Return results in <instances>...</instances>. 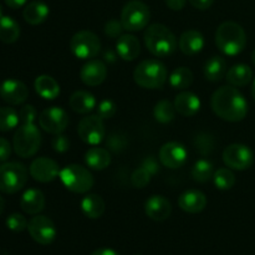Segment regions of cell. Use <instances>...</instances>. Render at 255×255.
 <instances>
[{
    "label": "cell",
    "mask_w": 255,
    "mask_h": 255,
    "mask_svg": "<svg viewBox=\"0 0 255 255\" xmlns=\"http://www.w3.org/2000/svg\"><path fill=\"white\" fill-rule=\"evenodd\" d=\"M211 106L219 119L228 122H239L248 114V102L236 86H222L214 91Z\"/></svg>",
    "instance_id": "6da1fadb"
},
{
    "label": "cell",
    "mask_w": 255,
    "mask_h": 255,
    "mask_svg": "<svg viewBox=\"0 0 255 255\" xmlns=\"http://www.w3.org/2000/svg\"><path fill=\"white\" fill-rule=\"evenodd\" d=\"M216 45L222 54L237 56L246 49V31L238 22H222L216 31Z\"/></svg>",
    "instance_id": "7a4b0ae2"
},
{
    "label": "cell",
    "mask_w": 255,
    "mask_h": 255,
    "mask_svg": "<svg viewBox=\"0 0 255 255\" xmlns=\"http://www.w3.org/2000/svg\"><path fill=\"white\" fill-rule=\"evenodd\" d=\"M143 39L147 50L156 57H168L177 50L176 36L163 24L149 25Z\"/></svg>",
    "instance_id": "3957f363"
},
{
    "label": "cell",
    "mask_w": 255,
    "mask_h": 255,
    "mask_svg": "<svg viewBox=\"0 0 255 255\" xmlns=\"http://www.w3.org/2000/svg\"><path fill=\"white\" fill-rule=\"evenodd\" d=\"M133 79L143 89H162L167 81V69L158 60H143L134 69Z\"/></svg>",
    "instance_id": "277c9868"
},
{
    "label": "cell",
    "mask_w": 255,
    "mask_h": 255,
    "mask_svg": "<svg viewBox=\"0 0 255 255\" xmlns=\"http://www.w3.org/2000/svg\"><path fill=\"white\" fill-rule=\"evenodd\" d=\"M41 146V133L34 124H21L12 138L14 152L21 158H30Z\"/></svg>",
    "instance_id": "5b68a950"
},
{
    "label": "cell",
    "mask_w": 255,
    "mask_h": 255,
    "mask_svg": "<svg viewBox=\"0 0 255 255\" xmlns=\"http://www.w3.org/2000/svg\"><path fill=\"white\" fill-rule=\"evenodd\" d=\"M29 178V171L20 162H4L0 164V192L14 194L21 191Z\"/></svg>",
    "instance_id": "8992f818"
},
{
    "label": "cell",
    "mask_w": 255,
    "mask_h": 255,
    "mask_svg": "<svg viewBox=\"0 0 255 255\" xmlns=\"http://www.w3.org/2000/svg\"><path fill=\"white\" fill-rule=\"evenodd\" d=\"M62 184L74 193H87L94 187V177L91 172L80 164H69L60 171Z\"/></svg>",
    "instance_id": "52a82bcc"
},
{
    "label": "cell",
    "mask_w": 255,
    "mask_h": 255,
    "mask_svg": "<svg viewBox=\"0 0 255 255\" xmlns=\"http://www.w3.org/2000/svg\"><path fill=\"white\" fill-rule=\"evenodd\" d=\"M151 12L148 6L141 0H131L124 6L121 22L127 31H139L148 25Z\"/></svg>",
    "instance_id": "ba28073f"
},
{
    "label": "cell",
    "mask_w": 255,
    "mask_h": 255,
    "mask_svg": "<svg viewBox=\"0 0 255 255\" xmlns=\"http://www.w3.org/2000/svg\"><path fill=\"white\" fill-rule=\"evenodd\" d=\"M70 50L79 59L91 60L99 55L101 50V41L95 32L82 30L71 37Z\"/></svg>",
    "instance_id": "9c48e42d"
},
{
    "label": "cell",
    "mask_w": 255,
    "mask_h": 255,
    "mask_svg": "<svg viewBox=\"0 0 255 255\" xmlns=\"http://www.w3.org/2000/svg\"><path fill=\"white\" fill-rule=\"evenodd\" d=\"M223 162L228 168L246 171L253 166L254 153L246 144L232 143L223 151Z\"/></svg>",
    "instance_id": "30bf717a"
},
{
    "label": "cell",
    "mask_w": 255,
    "mask_h": 255,
    "mask_svg": "<svg viewBox=\"0 0 255 255\" xmlns=\"http://www.w3.org/2000/svg\"><path fill=\"white\" fill-rule=\"evenodd\" d=\"M77 133L85 143L97 146L104 141L105 136H106L104 120L99 115H90V116L84 117L79 122Z\"/></svg>",
    "instance_id": "8fae6325"
},
{
    "label": "cell",
    "mask_w": 255,
    "mask_h": 255,
    "mask_svg": "<svg viewBox=\"0 0 255 255\" xmlns=\"http://www.w3.org/2000/svg\"><path fill=\"white\" fill-rule=\"evenodd\" d=\"M27 231H29L30 237L41 246L51 244L57 234L54 222L49 217L40 216V214H36L30 219L29 224H27Z\"/></svg>",
    "instance_id": "7c38bea8"
},
{
    "label": "cell",
    "mask_w": 255,
    "mask_h": 255,
    "mask_svg": "<svg viewBox=\"0 0 255 255\" xmlns=\"http://www.w3.org/2000/svg\"><path fill=\"white\" fill-rule=\"evenodd\" d=\"M39 125L47 133H62L69 126V115L61 107H49L40 114Z\"/></svg>",
    "instance_id": "4fadbf2b"
},
{
    "label": "cell",
    "mask_w": 255,
    "mask_h": 255,
    "mask_svg": "<svg viewBox=\"0 0 255 255\" xmlns=\"http://www.w3.org/2000/svg\"><path fill=\"white\" fill-rule=\"evenodd\" d=\"M158 158L164 167L171 169L181 168L188 158L187 148L179 142H167L159 149Z\"/></svg>",
    "instance_id": "5bb4252c"
},
{
    "label": "cell",
    "mask_w": 255,
    "mask_h": 255,
    "mask_svg": "<svg viewBox=\"0 0 255 255\" xmlns=\"http://www.w3.org/2000/svg\"><path fill=\"white\" fill-rule=\"evenodd\" d=\"M60 171L61 169L59 168V164L49 157H39L34 159L29 168L30 176L40 183H49L55 181L59 177Z\"/></svg>",
    "instance_id": "9a60e30c"
},
{
    "label": "cell",
    "mask_w": 255,
    "mask_h": 255,
    "mask_svg": "<svg viewBox=\"0 0 255 255\" xmlns=\"http://www.w3.org/2000/svg\"><path fill=\"white\" fill-rule=\"evenodd\" d=\"M0 97L6 104L17 106L26 101L29 97V89L20 80L7 79L0 84Z\"/></svg>",
    "instance_id": "2e32d148"
},
{
    "label": "cell",
    "mask_w": 255,
    "mask_h": 255,
    "mask_svg": "<svg viewBox=\"0 0 255 255\" xmlns=\"http://www.w3.org/2000/svg\"><path fill=\"white\" fill-rule=\"evenodd\" d=\"M107 66L101 60L91 59L80 70V79L87 86H99L106 80Z\"/></svg>",
    "instance_id": "e0dca14e"
},
{
    "label": "cell",
    "mask_w": 255,
    "mask_h": 255,
    "mask_svg": "<svg viewBox=\"0 0 255 255\" xmlns=\"http://www.w3.org/2000/svg\"><path fill=\"white\" fill-rule=\"evenodd\" d=\"M144 212L152 221L163 222L168 219L172 213L171 202L166 197L154 194L149 197L144 203Z\"/></svg>",
    "instance_id": "ac0fdd59"
},
{
    "label": "cell",
    "mask_w": 255,
    "mask_h": 255,
    "mask_svg": "<svg viewBox=\"0 0 255 255\" xmlns=\"http://www.w3.org/2000/svg\"><path fill=\"white\" fill-rule=\"evenodd\" d=\"M178 206L182 211L191 214L201 213L207 206V197L198 189H189L182 193L178 198Z\"/></svg>",
    "instance_id": "d6986e66"
},
{
    "label": "cell",
    "mask_w": 255,
    "mask_h": 255,
    "mask_svg": "<svg viewBox=\"0 0 255 255\" xmlns=\"http://www.w3.org/2000/svg\"><path fill=\"white\" fill-rule=\"evenodd\" d=\"M116 50L119 56L125 61H133L141 54V45L134 35L122 34L117 39Z\"/></svg>",
    "instance_id": "ffe728a7"
},
{
    "label": "cell",
    "mask_w": 255,
    "mask_h": 255,
    "mask_svg": "<svg viewBox=\"0 0 255 255\" xmlns=\"http://www.w3.org/2000/svg\"><path fill=\"white\" fill-rule=\"evenodd\" d=\"M174 107L179 115L184 117H192L201 110V100L196 94L189 91H182L174 99Z\"/></svg>",
    "instance_id": "44dd1931"
},
{
    "label": "cell",
    "mask_w": 255,
    "mask_h": 255,
    "mask_svg": "<svg viewBox=\"0 0 255 255\" xmlns=\"http://www.w3.org/2000/svg\"><path fill=\"white\" fill-rule=\"evenodd\" d=\"M179 50L187 56L199 54L204 47V37L198 30H187L181 35L178 41Z\"/></svg>",
    "instance_id": "7402d4cb"
},
{
    "label": "cell",
    "mask_w": 255,
    "mask_h": 255,
    "mask_svg": "<svg viewBox=\"0 0 255 255\" xmlns=\"http://www.w3.org/2000/svg\"><path fill=\"white\" fill-rule=\"evenodd\" d=\"M22 211L31 216H36L45 208V196L40 189L30 188L24 192L20 199Z\"/></svg>",
    "instance_id": "603a6c76"
},
{
    "label": "cell",
    "mask_w": 255,
    "mask_h": 255,
    "mask_svg": "<svg viewBox=\"0 0 255 255\" xmlns=\"http://www.w3.org/2000/svg\"><path fill=\"white\" fill-rule=\"evenodd\" d=\"M50 9L47 4L40 0H35V1L29 2L26 6L24 7L22 11V17L25 21L30 25H40L49 17Z\"/></svg>",
    "instance_id": "cb8c5ba5"
},
{
    "label": "cell",
    "mask_w": 255,
    "mask_h": 255,
    "mask_svg": "<svg viewBox=\"0 0 255 255\" xmlns=\"http://www.w3.org/2000/svg\"><path fill=\"white\" fill-rule=\"evenodd\" d=\"M69 105L72 111L77 112V114L86 115L96 107V99H95L91 92L79 90V91L74 92L71 95L69 100Z\"/></svg>",
    "instance_id": "d4e9b609"
},
{
    "label": "cell",
    "mask_w": 255,
    "mask_h": 255,
    "mask_svg": "<svg viewBox=\"0 0 255 255\" xmlns=\"http://www.w3.org/2000/svg\"><path fill=\"white\" fill-rule=\"evenodd\" d=\"M36 94L45 100H55L60 95V85L49 75H40L34 82Z\"/></svg>",
    "instance_id": "484cf974"
},
{
    "label": "cell",
    "mask_w": 255,
    "mask_h": 255,
    "mask_svg": "<svg viewBox=\"0 0 255 255\" xmlns=\"http://www.w3.org/2000/svg\"><path fill=\"white\" fill-rule=\"evenodd\" d=\"M85 162L95 171H104L111 164V154L109 149L101 147H91L85 154Z\"/></svg>",
    "instance_id": "4316f807"
},
{
    "label": "cell",
    "mask_w": 255,
    "mask_h": 255,
    "mask_svg": "<svg viewBox=\"0 0 255 255\" xmlns=\"http://www.w3.org/2000/svg\"><path fill=\"white\" fill-rule=\"evenodd\" d=\"M253 79V71L246 64H237L227 71V81L236 87L248 85Z\"/></svg>",
    "instance_id": "83f0119b"
},
{
    "label": "cell",
    "mask_w": 255,
    "mask_h": 255,
    "mask_svg": "<svg viewBox=\"0 0 255 255\" xmlns=\"http://www.w3.org/2000/svg\"><path fill=\"white\" fill-rule=\"evenodd\" d=\"M105 202L99 194H87L81 201V211L87 218L99 219L105 213Z\"/></svg>",
    "instance_id": "f1b7e54d"
},
{
    "label": "cell",
    "mask_w": 255,
    "mask_h": 255,
    "mask_svg": "<svg viewBox=\"0 0 255 255\" xmlns=\"http://www.w3.org/2000/svg\"><path fill=\"white\" fill-rule=\"evenodd\" d=\"M20 37L19 22L11 16L2 15L0 17V41L4 44H14Z\"/></svg>",
    "instance_id": "f546056e"
},
{
    "label": "cell",
    "mask_w": 255,
    "mask_h": 255,
    "mask_svg": "<svg viewBox=\"0 0 255 255\" xmlns=\"http://www.w3.org/2000/svg\"><path fill=\"white\" fill-rule=\"evenodd\" d=\"M227 74V62L222 56H212L204 65V77L211 82L221 81Z\"/></svg>",
    "instance_id": "4dcf8cb0"
},
{
    "label": "cell",
    "mask_w": 255,
    "mask_h": 255,
    "mask_svg": "<svg viewBox=\"0 0 255 255\" xmlns=\"http://www.w3.org/2000/svg\"><path fill=\"white\" fill-rule=\"evenodd\" d=\"M169 84L176 90H186L193 84V72L188 67H177L169 75Z\"/></svg>",
    "instance_id": "1f68e13d"
},
{
    "label": "cell",
    "mask_w": 255,
    "mask_h": 255,
    "mask_svg": "<svg viewBox=\"0 0 255 255\" xmlns=\"http://www.w3.org/2000/svg\"><path fill=\"white\" fill-rule=\"evenodd\" d=\"M153 116L159 124H169V122L173 121L174 116H176L174 104H172L168 100H162L154 106Z\"/></svg>",
    "instance_id": "d6a6232c"
},
{
    "label": "cell",
    "mask_w": 255,
    "mask_h": 255,
    "mask_svg": "<svg viewBox=\"0 0 255 255\" xmlns=\"http://www.w3.org/2000/svg\"><path fill=\"white\" fill-rule=\"evenodd\" d=\"M213 164L207 159H199L194 163L193 168H192V177L198 183H206L209 179L213 178Z\"/></svg>",
    "instance_id": "836d02e7"
},
{
    "label": "cell",
    "mask_w": 255,
    "mask_h": 255,
    "mask_svg": "<svg viewBox=\"0 0 255 255\" xmlns=\"http://www.w3.org/2000/svg\"><path fill=\"white\" fill-rule=\"evenodd\" d=\"M19 114L12 107H0V131H11L19 125Z\"/></svg>",
    "instance_id": "e575fe53"
},
{
    "label": "cell",
    "mask_w": 255,
    "mask_h": 255,
    "mask_svg": "<svg viewBox=\"0 0 255 255\" xmlns=\"http://www.w3.org/2000/svg\"><path fill=\"white\" fill-rule=\"evenodd\" d=\"M213 181L217 188L221 191H228L236 184V176L231 168H219L213 174Z\"/></svg>",
    "instance_id": "d590c367"
},
{
    "label": "cell",
    "mask_w": 255,
    "mask_h": 255,
    "mask_svg": "<svg viewBox=\"0 0 255 255\" xmlns=\"http://www.w3.org/2000/svg\"><path fill=\"white\" fill-rule=\"evenodd\" d=\"M27 224H29V222L20 213H12L6 218L7 229L14 232V233H21V232H24L25 229H27Z\"/></svg>",
    "instance_id": "8d00e7d4"
},
{
    "label": "cell",
    "mask_w": 255,
    "mask_h": 255,
    "mask_svg": "<svg viewBox=\"0 0 255 255\" xmlns=\"http://www.w3.org/2000/svg\"><path fill=\"white\" fill-rule=\"evenodd\" d=\"M152 176L146 171L144 168L139 167V168L134 169L133 173L131 176V183L134 188H144V187L148 186V183L151 182Z\"/></svg>",
    "instance_id": "74e56055"
},
{
    "label": "cell",
    "mask_w": 255,
    "mask_h": 255,
    "mask_svg": "<svg viewBox=\"0 0 255 255\" xmlns=\"http://www.w3.org/2000/svg\"><path fill=\"white\" fill-rule=\"evenodd\" d=\"M107 149H110L114 153H120L124 151L127 146V139L121 133H111L107 138Z\"/></svg>",
    "instance_id": "f35d334b"
},
{
    "label": "cell",
    "mask_w": 255,
    "mask_h": 255,
    "mask_svg": "<svg viewBox=\"0 0 255 255\" xmlns=\"http://www.w3.org/2000/svg\"><path fill=\"white\" fill-rule=\"evenodd\" d=\"M194 146H196L197 151H199V153L208 154L211 153V151L213 149V138H212L211 136H208V134L201 133L196 137V139H194Z\"/></svg>",
    "instance_id": "ab89813d"
},
{
    "label": "cell",
    "mask_w": 255,
    "mask_h": 255,
    "mask_svg": "<svg viewBox=\"0 0 255 255\" xmlns=\"http://www.w3.org/2000/svg\"><path fill=\"white\" fill-rule=\"evenodd\" d=\"M117 111L116 104L112 100H102L97 106V115L102 120H109L115 116Z\"/></svg>",
    "instance_id": "60d3db41"
},
{
    "label": "cell",
    "mask_w": 255,
    "mask_h": 255,
    "mask_svg": "<svg viewBox=\"0 0 255 255\" xmlns=\"http://www.w3.org/2000/svg\"><path fill=\"white\" fill-rule=\"evenodd\" d=\"M124 25H122L121 20H110V21L106 22L105 25V34L107 35L111 39H119L122 35V31H124Z\"/></svg>",
    "instance_id": "b9f144b4"
},
{
    "label": "cell",
    "mask_w": 255,
    "mask_h": 255,
    "mask_svg": "<svg viewBox=\"0 0 255 255\" xmlns=\"http://www.w3.org/2000/svg\"><path fill=\"white\" fill-rule=\"evenodd\" d=\"M51 144L55 152H57V153H65V152L69 151L70 148V139L62 133L55 134V137L52 138Z\"/></svg>",
    "instance_id": "7bdbcfd3"
},
{
    "label": "cell",
    "mask_w": 255,
    "mask_h": 255,
    "mask_svg": "<svg viewBox=\"0 0 255 255\" xmlns=\"http://www.w3.org/2000/svg\"><path fill=\"white\" fill-rule=\"evenodd\" d=\"M36 109L34 106H31V105H25L19 111L20 122L21 124H34L35 119H36Z\"/></svg>",
    "instance_id": "ee69618b"
},
{
    "label": "cell",
    "mask_w": 255,
    "mask_h": 255,
    "mask_svg": "<svg viewBox=\"0 0 255 255\" xmlns=\"http://www.w3.org/2000/svg\"><path fill=\"white\" fill-rule=\"evenodd\" d=\"M141 167L142 168L146 169V171L148 172L152 177L156 176V174L159 172V163H158V161H157L156 157H153V156L146 157V158L143 159V162H142Z\"/></svg>",
    "instance_id": "f6af8a7d"
},
{
    "label": "cell",
    "mask_w": 255,
    "mask_h": 255,
    "mask_svg": "<svg viewBox=\"0 0 255 255\" xmlns=\"http://www.w3.org/2000/svg\"><path fill=\"white\" fill-rule=\"evenodd\" d=\"M12 147L4 137H0V162H6L11 156Z\"/></svg>",
    "instance_id": "bcb514c9"
},
{
    "label": "cell",
    "mask_w": 255,
    "mask_h": 255,
    "mask_svg": "<svg viewBox=\"0 0 255 255\" xmlns=\"http://www.w3.org/2000/svg\"><path fill=\"white\" fill-rule=\"evenodd\" d=\"M189 4L198 10H207L212 6L214 0H188Z\"/></svg>",
    "instance_id": "7dc6e473"
},
{
    "label": "cell",
    "mask_w": 255,
    "mask_h": 255,
    "mask_svg": "<svg viewBox=\"0 0 255 255\" xmlns=\"http://www.w3.org/2000/svg\"><path fill=\"white\" fill-rule=\"evenodd\" d=\"M164 1H166V5L171 10L179 11V10H182L184 6H186L187 0H164Z\"/></svg>",
    "instance_id": "c3c4849f"
},
{
    "label": "cell",
    "mask_w": 255,
    "mask_h": 255,
    "mask_svg": "<svg viewBox=\"0 0 255 255\" xmlns=\"http://www.w3.org/2000/svg\"><path fill=\"white\" fill-rule=\"evenodd\" d=\"M90 255H121V254L117 253V252L114 251V249L100 248V249H96V251L92 252Z\"/></svg>",
    "instance_id": "681fc988"
},
{
    "label": "cell",
    "mask_w": 255,
    "mask_h": 255,
    "mask_svg": "<svg viewBox=\"0 0 255 255\" xmlns=\"http://www.w3.org/2000/svg\"><path fill=\"white\" fill-rule=\"evenodd\" d=\"M4 1L11 9H19V7L24 6L26 4L27 0H4Z\"/></svg>",
    "instance_id": "f907efd6"
},
{
    "label": "cell",
    "mask_w": 255,
    "mask_h": 255,
    "mask_svg": "<svg viewBox=\"0 0 255 255\" xmlns=\"http://www.w3.org/2000/svg\"><path fill=\"white\" fill-rule=\"evenodd\" d=\"M4 209H5V201H4V198H2V197L0 196V216H1V214H2Z\"/></svg>",
    "instance_id": "816d5d0a"
},
{
    "label": "cell",
    "mask_w": 255,
    "mask_h": 255,
    "mask_svg": "<svg viewBox=\"0 0 255 255\" xmlns=\"http://www.w3.org/2000/svg\"><path fill=\"white\" fill-rule=\"evenodd\" d=\"M252 95H253V99L255 100V80L253 82V87H252Z\"/></svg>",
    "instance_id": "f5cc1de1"
},
{
    "label": "cell",
    "mask_w": 255,
    "mask_h": 255,
    "mask_svg": "<svg viewBox=\"0 0 255 255\" xmlns=\"http://www.w3.org/2000/svg\"><path fill=\"white\" fill-rule=\"evenodd\" d=\"M252 61H253V64L255 65V50L252 52Z\"/></svg>",
    "instance_id": "db71d44e"
},
{
    "label": "cell",
    "mask_w": 255,
    "mask_h": 255,
    "mask_svg": "<svg viewBox=\"0 0 255 255\" xmlns=\"http://www.w3.org/2000/svg\"><path fill=\"white\" fill-rule=\"evenodd\" d=\"M2 16V7H1V5H0V17Z\"/></svg>",
    "instance_id": "11a10c76"
},
{
    "label": "cell",
    "mask_w": 255,
    "mask_h": 255,
    "mask_svg": "<svg viewBox=\"0 0 255 255\" xmlns=\"http://www.w3.org/2000/svg\"><path fill=\"white\" fill-rule=\"evenodd\" d=\"M134 255H142V254H134Z\"/></svg>",
    "instance_id": "9f6ffc18"
}]
</instances>
